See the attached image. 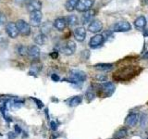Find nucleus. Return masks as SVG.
<instances>
[{
    "mask_svg": "<svg viewBox=\"0 0 148 139\" xmlns=\"http://www.w3.org/2000/svg\"><path fill=\"white\" fill-rule=\"evenodd\" d=\"M136 75V72L133 68L126 67L123 69H119V71L115 72L114 78L118 81H127Z\"/></svg>",
    "mask_w": 148,
    "mask_h": 139,
    "instance_id": "nucleus-1",
    "label": "nucleus"
},
{
    "mask_svg": "<svg viewBox=\"0 0 148 139\" xmlns=\"http://www.w3.org/2000/svg\"><path fill=\"white\" fill-rule=\"evenodd\" d=\"M17 27L20 32V34L22 36H29L31 34V24H29L24 20H18L17 22Z\"/></svg>",
    "mask_w": 148,
    "mask_h": 139,
    "instance_id": "nucleus-2",
    "label": "nucleus"
},
{
    "mask_svg": "<svg viewBox=\"0 0 148 139\" xmlns=\"http://www.w3.org/2000/svg\"><path fill=\"white\" fill-rule=\"evenodd\" d=\"M86 74L82 71H71V79L69 81L73 83H79L82 82H84L86 80Z\"/></svg>",
    "mask_w": 148,
    "mask_h": 139,
    "instance_id": "nucleus-3",
    "label": "nucleus"
},
{
    "mask_svg": "<svg viewBox=\"0 0 148 139\" xmlns=\"http://www.w3.org/2000/svg\"><path fill=\"white\" fill-rule=\"evenodd\" d=\"M94 4L95 0H79L76 9L80 12H85L92 9V7L94 6Z\"/></svg>",
    "mask_w": 148,
    "mask_h": 139,
    "instance_id": "nucleus-4",
    "label": "nucleus"
},
{
    "mask_svg": "<svg viewBox=\"0 0 148 139\" xmlns=\"http://www.w3.org/2000/svg\"><path fill=\"white\" fill-rule=\"evenodd\" d=\"M42 19H43V14L41 10H37L31 12L30 15V24L34 27H38L42 23Z\"/></svg>",
    "mask_w": 148,
    "mask_h": 139,
    "instance_id": "nucleus-5",
    "label": "nucleus"
},
{
    "mask_svg": "<svg viewBox=\"0 0 148 139\" xmlns=\"http://www.w3.org/2000/svg\"><path fill=\"white\" fill-rule=\"evenodd\" d=\"M100 91L104 96H110L115 92V85L113 83L106 82L100 85Z\"/></svg>",
    "mask_w": 148,
    "mask_h": 139,
    "instance_id": "nucleus-6",
    "label": "nucleus"
},
{
    "mask_svg": "<svg viewBox=\"0 0 148 139\" xmlns=\"http://www.w3.org/2000/svg\"><path fill=\"white\" fill-rule=\"evenodd\" d=\"M6 32L8 35L10 37V38H17L20 34V32L17 27V24L14 22H8L7 26H6Z\"/></svg>",
    "mask_w": 148,
    "mask_h": 139,
    "instance_id": "nucleus-7",
    "label": "nucleus"
},
{
    "mask_svg": "<svg viewBox=\"0 0 148 139\" xmlns=\"http://www.w3.org/2000/svg\"><path fill=\"white\" fill-rule=\"evenodd\" d=\"M104 42H105V37L103 34H96L90 39L89 45L91 48H97L103 45Z\"/></svg>",
    "mask_w": 148,
    "mask_h": 139,
    "instance_id": "nucleus-8",
    "label": "nucleus"
},
{
    "mask_svg": "<svg viewBox=\"0 0 148 139\" xmlns=\"http://www.w3.org/2000/svg\"><path fill=\"white\" fill-rule=\"evenodd\" d=\"M131 24L127 21H119L113 26V32H125L131 30Z\"/></svg>",
    "mask_w": 148,
    "mask_h": 139,
    "instance_id": "nucleus-9",
    "label": "nucleus"
},
{
    "mask_svg": "<svg viewBox=\"0 0 148 139\" xmlns=\"http://www.w3.org/2000/svg\"><path fill=\"white\" fill-rule=\"evenodd\" d=\"M26 8H27V10L30 13L34 11H37V10H41L42 3L40 0H29L26 4Z\"/></svg>",
    "mask_w": 148,
    "mask_h": 139,
    "instance_id": "nucleus-10",
    "label": "nucleus"
},
{
    "mask_svg": "<svg viewBox=\"0 0 148 139\" xmlns=\"http://www.w3.org/2000/svg\"><path fill=\"white\" fill-rule=\"evenodd\" d=\"M76 51V44L74 41L69 40L67 42V44L62 48V52L67 56H71Z\"/></svg>",
    "mask_w": 148,
    "mask_h": 139,
    "instance_id": "nucleus-11",
    "label": "nucleus"
},
{
    "mask_svg": "<svg viewBox=\"0 0 148 139\" xmlns=\"http://www.w3.org/2000/svg\"><path fill=\"white\" fill-rule=\"evenodd\" d=\"M102 29H103V23L98 20L92 21L88 26V30L92 34H98L99 32L102 31Z\"/></svg>",
    "mask_w": 148,
    "mask_h": 139,
    "instance_id": "nucleus-12",
    "label": "nucleus"
},
{
    "mask_svg": "<svg viewBox=\"0 0 148 139\" xmlns=\"http://www.w3.org/2000/svg\"><path fill=\"white\" fill-rule=\"evenodd\" d=\"M74 37L78 42H82L84 41L86 37V30L84 27H78L74 31Z\"/></svg>",
    "mask_w": 148,
    "mask_h": 139,
    "instance_id": "nucleus-13",
    "label": "nucleus"
},
{
    "mask_svg": "<svg viewBox=\"0 0 148 139\" xmlns=\"http://www.w3.org/2000/svg\"><path fill=\"white\" fill-rule=\"evenodd\" d=\"M139 120V116L137 113H131L127 116L126 120H125V124L128 125L130 127H133L135 126L136 123Z\"/></svg>",
    "mask_w": 148,
    "mask_h": 139,
    "instance_id": "nucleus-14",
    "label": "nucleus"
},
{
    "mask_svg": "<svg viewBox=\"0 0 148 139\" xmlns=\"http://www.w3.org/2000/svg\"><path fill=\"white\" fill-rule=\"evenodd\" d=\"M95 16V10H94V9H90V10L83 12V15L82 16V22L83 24H86V23L90 22Z\"/></svg>",
    "mask_w": 148,
    "mask_h": 139,
    "instance_id": "nucleus-15",
    "label": "nucleus"
},
{
    "mask_svg": "<svg viewBox=\"0 0 148 139\" xmlns=\"http://www.w3.org/2000/svg\"><path fill=\"white\" fill-rule=\"evenodd\" d=\"M67 24V20L65 18H57L54 21V27L58 31H63Z\"/></svg>",
    "mask_w": 148,
    "mask_h": 139,
    "instance_id": "nucleus-16",
    "label": "nucleus"
},
{
    "mask_svg": "<svg viewBox=\"0 0 148 139\" xmlns=\"http://www.w3.org/2000/svg\"><path fill=\"white\" fill-rule=\"evenodd\" d=\"M40 48L37 45H32L29 47V51H28V55L30 56L32 58H38L40 57Z\"/></svg>",
    "mask_w": 148,
    "mask_h": 139,
    "instance_id": "nucleus-17",
    "label": "nucleus"
},
{
    "mask_svg": "<svg viewBox=\"0 0 148 139\" xmlns=\"http://www.w3.org/2000/svg\"><path fill=\"white\" fill-rule=\"evenodd\" d=\"M134 26L135 28H137L138 30H143V28L146 26V19L143 16H140L138 17L135 21H134Z\"/></svg>",
    "mask_w": 148,
    "mask_h": 139,
    "instance_id": "nucleus-18",
    "label": "nucleus"
},
{
    "mask_svg": "<svg viewBox=\"0 0 148 139\" xmlns=\"http://www.w3.org/2000/svg\"><path fill=\"white\" fill-rule=\"evenodd\" d=\"M95 69L101 72H109L113 69V64L110 63H99L95 66Z\"/></svg>",
    "mask_w": 148,
    "mask_h": 139,
    "instance_id": "nucleus-19",
    "label": "nucleus"
},
{
    "mask_svg": "<svg viewBox=\"0 0 148 139\" xmlns=\"http://www.w3.org/2000/svg\"><path fill=\"white\" fill-rule=\"evenodd\" d=\"M46 40V37L45 34L44 32H40V34H37L34 35V41L36 45H43L45 44V42Z\"/></svg>",
    "mask_w": 148,
    "mask_h": 139,
    "instance_id": "nucleus-20",
    "label": "nucleus"
},
{
    "mask_svg": "<svg viewBox=\"0 0 148 139\" xmlns=\"http://www.w3.org/2000/svg\"><path fill=\"white\" fill-rule=\"evenodd\" d=\"M85 98L87 102H91L95 98V92L92 86H89L85 93Z\"/></svg>",
    "mask_w": 148,
    "mask_h": 139,
    "instance_id": "nucleus-21",
    "label": "nucleus"
},
{
    "mask_svg": "<svg viewBox=\"0 0 148 139\" xmlns=\"http://www.w3.org/2000/svg\"><path fill=\"white\" fill-rule=\"evenodd\" d=\"M78 2H79V0H67L66 4H65V8H66L68 11L71 12L76 8Z\"/></svg>",
    "mask_w": 148,
    "mask_h": 139,
    "instance_id": "nucleus-22",
    "label": "nucleus"
},
{
    "mask_svg": "<svg viewBox=\"0 0 148 139\" xmlns=\"http://www.w3.org/2000/svg\"><path fill=\"white\" fill-rule=\"evenodd\" d=\"M128 134V131L126 128H121L119 129V131L116 132V133L114 134V138L116 139H123L127 136Z\"/></svg>",
    "mask_w": 148,
    "mask_h": 139,
    "instance_id": "nucleus-23",
    "label": "nucleus"
},
{
    "mask_svg": "<svg viewBox=\"0 0 148 139\" xmlns=\"http://www.w3.org/2000/svg\"><path fill=\"white\" fill-rule=\"evenodd\" d=\"M66 20L69 26H75L76 24H78V18L75 15H69V17H67Z\"/></svg>",
    "mask_w": 148,
    "mask_h": 139,
    "instance_id": "nucleus-24",
    "label": "nucleus"
},
{
    "mask_svg": "<svg viewBox=\"0 0 148 139\" xmlns=\"http://www.w3.org/2000/svg\"><path fill=\"white\" fill-rule=\"evenodd\" d=\"M82 97L80 96H73L72 98L69 100V106L71 107H76L78 105H80L82 103Z\"/></svg>",
    "mask_w": 148,
    "mask_h": 139,
    "instance_id": "nucleus-25",
    "label": "nucleus"
},
{
    "mask_svg": "<svg viewBox=\"0 0 148 139\" xmlns=\"http://www.w3.org/2000/svg\"><path fill=\"white\" fill-rule=\"evenodd\" d=\"M28 51H29V48L26 47L24 45H20L18 48V52L21 56H26L28 55Z\"/></svg>",
    "mask_w": 148,
    "mask_h": 139,
    "instance_id": "nucleus-26",
    "label": "nucleus"
},
{
    "mask_svg": "<svg viewBox=\"0 0 148 139\" xmlns=\"http://www.w3.org/2000/svg\"><path fill=\"white\" fill-rule=\"evenodd\" d=\"M95 79L98 82H105L106 80V75H101V74H98V75L95 76Z\"/></svg>",
    "mask_w": 148,
    "mask_h": 139,
    "instance_id": "nucleus-27",
    "label": "nucleus"
},
{
    "mask_svg": "<svg viewBox=\"0 0 148 139\" xmlns=\"http://www.w3.org/2000/svg\"><path fill=\"white\" fill-rule=\"evenodd\" d=\"M147 122V118H146V116L145 115H143V117H142V120H141V126H142V128L143 127L145 128V125H146V122Z\"/></svg>",
    "mask_w": 148,
    "mask_h": 139,
    "instance_id": "nucleus-28",
    "label": "nucleus"
},
{
    "mask_svg": "<svg viewBox=\"0 0 148 139\" xmlns=\"http://www.w3.org/2000/svg\"><path fill=\"white\" fill-rule=\"evenodd\" d=\"M50 126H51V129H52L53 131H56V130L58 129V124L56 123V122H51Z\"/></svg>",
    "mask_w": 148,
    "mask_h": 139,
    "instance_id": "nucleus-29",
    "label": "nucleus"
},
{
    "mask_svg": "<svg viewBox=\"0 0 148 139\" xmlns=\"http://www.w3.org/2000/svg\"><path fill=\"white\" fill-rule=\"evenodd\" d=\"M5 22V16L2 14V12H0V26L3 25Z\"/></svg>",
    "mask_w": 148,
    "mask_h": 139,
    "instance_id": "nucleus-30",
    "label": "nucleus"
},
{
    "mask_svg": "<svg viewBox=\"0 0 148 139\" xmlns=\"http://www.w3.org/2000/svg\"><path fill=\"white\" fill-rule=\"evenodd\" d=\"M52 79L55 81V82H58V81H59V77L57 75V74H53L52 75Z\"/></svg>",
    "mask_w": 148,
    "mask_h": 139,
    "instance_id": "nucleus-31",
    "label": "nucleus"
},
{
    "mask_svg": "<svg viewBox=\"0 0 148 139\" xmlns=\"http://www.w3.org/2000/svg\"><path fill=\"white\" fill-rule=\"evenodd\" d=\"M3 41H4V36H3V34H1V32H0V45L3 43Z\"/></svg>",
    "mask_w": 148,
    "mask_h": 139,
    "instance_id": "nucleus-32",
    "label": "nucleus"
},
{
    "mask_svg": "<svg viewBox=\"0 0 148 139\" xmlns=\"http://www.w3.org/2000/svg\"><path fill=\"white\" fill-rule=\"evenodd\" d=\"M15 130L17 131V133H21V128L18 126V125H15Z\"/></svg>",
    "mask_w": 148,
    "mask_h": 139,
    "instance_id": "nucleus-33",
    "label": "nucleus"
},
{
    "mask_svg": "<svg viewBox=\"0 0 148 139\" xmlns=\"http://www.w3.org/2000/svg\"><path fill=\"white\" fill-rule=\"evenodd\" d=\"M143 58H145V59H146V58H148V52H147L145 56H143Z\"/></svg>",
    "mask_w": 148,
    "mask_h": 139,
    "instance_id": "nucleus-34",
    "label": "nucleus"
},
{
    "mask_svg": "<svg viewBox=\"0 0 148 139\" xmlns=\"http://www.w3.org/2000/svg\"><path fill=\"white\" fill-rule=\"evenodd\" d=\"M145 35H146V36H148V31H147V32H145Z\"/></svg>",
    "mask_w": 148,
    "mask_h": 139,
    "instance_id": "nucleus-35",
    "label": "nucleus"
},
{
    "mask_svg": "<svg viewBox=\"0 0 148 139\" xmlns=\"http://www.w3.org/2000/svg\"><path fill=\"white\" fill-rule=\"evenodd\" d=\"M146 3H147V4H148V0H146Z\"/></svg>",
    "mask_w": 148,
    "mask_h": 139,
    "instance_id": "nucleus-36",
    "label": "nucleus"
}]
</instances>
